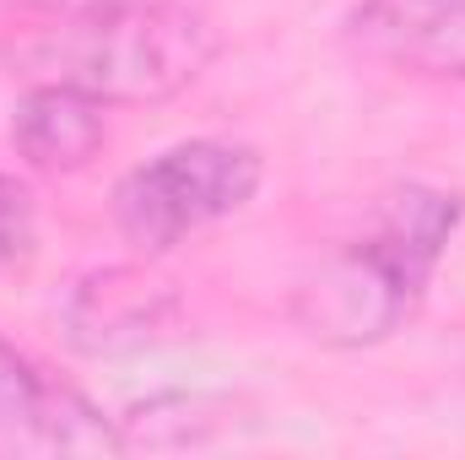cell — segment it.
<instances>
[{"label": "cell", "mask_w": 465, "mask_h": 460, "mask_svg": "<svg viewBox=\"0 0 465 460\" xmlns=\"http://www.w3.org/2000/svg\"><path fill=\"white\" fill-rule=\"evenodd\" d=\"M0 450L22 455H119L124 434L65 379L44 374L0 336Z\"/></svg>", "instance_id": "cell-4"}, {"label": "cell", "mask_w": 465, "mask_h": 460, "mask_svg": "<svg viewBox=\"0 0 465 460\" xmlns=\"http://www.w3.org/2000/svg\"><path fill=\"white\" fill-rule=\"evenodd\" d=\"M260 179H265V163L243 141H223V135L179 141L114 185V201H109L114 228L141 255H168L173 244L238 217L254 201Z\"/></svg>", "instance_id": "cell-3"}, {"label": "cell", "mask_w": 465, "mask_h": 460, "mask_svg": "<svg viewBox=\"0 0 465 460\" xmlns=\"http://www.w3.org/2000/svg\"><path fill=\"white\" fill-rule=\"evenodd\" d=\"M11 146L33 174H82L109 146V109L87 93L27 82L22 104L11 109Z\"/></svg>", "instance_id": "cell-6"}, {"label": "cell", "mask_w": 465, "mask_h": 460, "mask_svg": "<svg viewBox=\"0 0 465 460\" xmlns=\"http://www.w3.org/2000/svg\"><path fill=\"white\" fill-rule=\"evenodd\" d=\"M460 217L465 201L450 190H433V185L390 190L368 233L298 282L292 320L320 346H341V352L379 346L422 304Z\"/></svg>", "instance_id": "cell-2"}, {"label": "cell", "mask_w": 465, "mask_h": 460, "mask_svg": "<svg viewBox=\"0 0 465 460\" xmlns=\"http://www.w3.org/2000/svg\"><path fill=\"white\" fill-rule=\"evenodd\" d=\"M347 38L379 65L428 82H465V0H357Z\"/></svg>", "instance_id": "cell-5"}, {"label": "cell", "mask_w": 465, "mask_h": 460, "mask_svg": "<svg viewBox=\"0 0 465 460\" xmlns=\"http://www.w3.org/2000/svg\"><path fill=\"white\" fill-rule=\"evenodd\" d=\"M33 195L11 179V174H0V276L5 271H16L27 255H33Z\"/></svg>", "instance_id": "cell-8"}, {"label": "cell", "mask_w": 465, "mask_h": 460, "mask_svg": "<svg viewBox=\"0 0 465 460\" xmlns=\"http://www.w3.org/2000/svg\"><path fill=\"white\" fill-rule=\"evenodd\" d=\"M173 309L179 304L157 276L109 265V271H93L87 282H76V293L65 304V325L82 352H119V346L152 342L173 320Z\"/></svg>", "instance_id": "cell-7"}, {"label": "cell", "mask_w": 465, "mask_h": 460, "mask_svg": "<svg viewBox=\"0 0 465 460\" xmlns=\"http://www.w3.org/2000/svg\"><path fill=\"white\" fill-rule=\"evenodd\" d=\"M16 16H71V11H98V5H119V0H0Z\"/></svg>", "instance_id": "cell-9"}, {"label": "cell", "mask_w": 465, "mask_h": 460, "mask_svg": "<svg viewBox=\"0 0 465 460\" xmlns=\"http://www.w3.org/2000/svg\"><path fill=\"white\" fill-rule=\"evenodd\" d=\"M223 38L206 11L184 0H119L71 16H16L0 60L22 82H49L98 98L104 109L168 104L195 87Z\"/></svg>", "instance_id": "cell-1"}]
</instances>
